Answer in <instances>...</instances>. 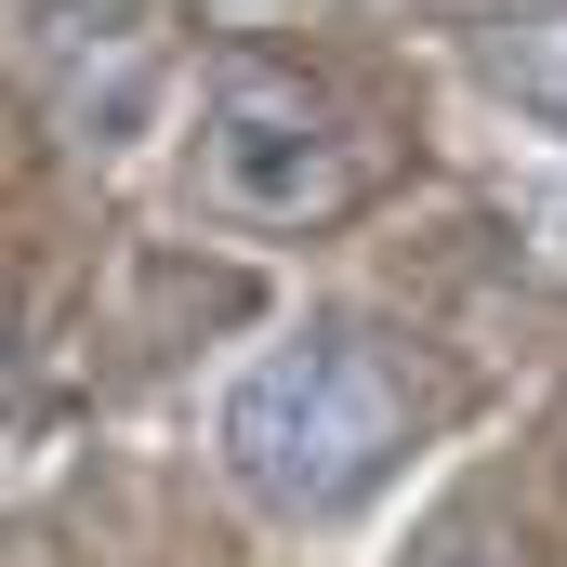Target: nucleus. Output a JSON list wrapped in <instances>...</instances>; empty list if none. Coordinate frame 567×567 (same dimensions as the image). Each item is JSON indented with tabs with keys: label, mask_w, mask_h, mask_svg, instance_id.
I'll return each instance as SVG.
<instances>
[{
	"label": "nucleus",
	"mask_w": 567,
	"mask_h": 567,
	"mask_svg": "<svg viewBox=\"0 0 567 567\" xmlns=\"http://www.w3.org/2000/svg\"><path fill=\"white\" fill-rule=\"evenodd\" d=\"M225 475L290 515V528H343L383 475H396V449H410V383L383 370V343L370 330H343V317H317V330H278L238 383H225Z\"/></svg>",
	"instance_id": "nucleus-1"
},
{
	"label": "nucleus",
	"mask_w": 567,
	"mask_h": 567,
	"mask_svg": "<svg viewBox=\"0 0 567 567\" xmlns=\"http://www.w3.org/2000/svg\"><path fill=\"white\" fill-rule=\"evenodd\" d=\"M198 198L225 225H265V238H303V225H343L370 198V145L357 120L278 66V53H225L212 93H198Z\"/></svg>",
	"instance_id": "nucleus-2"
},
{
	"label": "nucleus",
	"mask_w": 567,
	"mask_h": 567,
	"mask_svg": "<svg viewBox=\"0 0 567 567\" xmlns=\"http://www.w3.org/2000/svg\"><path fill=\"white\" fill-rule=\"evenodd\" d=\"M27 53H40L53 106H66L93 145L133 133L145 93H158V66H172V40H158L145 0H27Z\"/></svg>",
	"instance_id": "nucleus-3"
},
{
	"label": "nucleus",
	"mask_w": 567,
	"mask_h": 567,
	"mask_svg": "<svg viewBox=\"0 0 567 567\" xmlns=\"http://www.w3.org/2000/svg\"><path fill=\"white\" fill-rule=\"evenodd\" d=\"M435 567H528V555H502V542H449Z\"/></svg>",
	"instance_id": "nucleus-4"
}]
</instances>
